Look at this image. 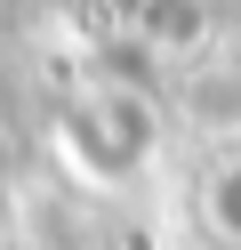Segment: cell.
Returning <instances> with one entry per match:
<instances>
[{"label":"cell","instance_id":"cell-3","mask_svg":"<svg viewBox=\"0 0 241 250\" xmlns=\"http://www.w3.org/2000/svg\"><path fill=\"white\" fill-rule=\"evenodd\" d=\"M201 226H209V242L241 250V153L201 178Z\"/></svg>","mask_w":241,"mask_h":250},{"label":"cell","instance_id":"cell-1","mask_svg":"<svg viewBox=\"0 0 241 250\" xmlns=\"http://www.w3.org/2000/svg\"><path fill=\"white\" fill-rule=\"evenodd\" d=\"M56 129H64V153H73L96 186L137 178V169L153 162V146H161V113H153V97H145V89H129V81H96V89H80V97L64 105Z\"/></svg>","mask_w":241,"mask_h":250},{"label":"cell","instance_id":"cell-2","mask_svg":"<svg viewBox=\"0 0 241 250\" xmlns=\"http://www.w3.org/2000/svg\"><path fill=\"white\" fill-rule=\"evenodd\" d=\"M137 33L153 41V49H201V33H209V8L201 0H137Z\"/></svg>","mask_w":241,"mask_h":250}]
</instances>
